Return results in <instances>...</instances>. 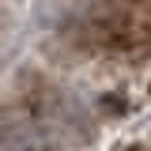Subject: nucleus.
I'll use <instances>...</instances> for the list:
<instances>
[{"mask_svg": "<svg viewBox=\"0 0 151 151\" xmlns=\"http://www.w3.org/2000/svg\"><path fill=\"white\" fill-rule=\"evenodd\" d=\"M0 151H45V140H42L34 129L15 125V129H8L0 136Z\"/></svg>", "mask_w": 151, "mask_h": 151, "instance_id": "f257e3e1", "label": "nucleus"}]
</instances>
